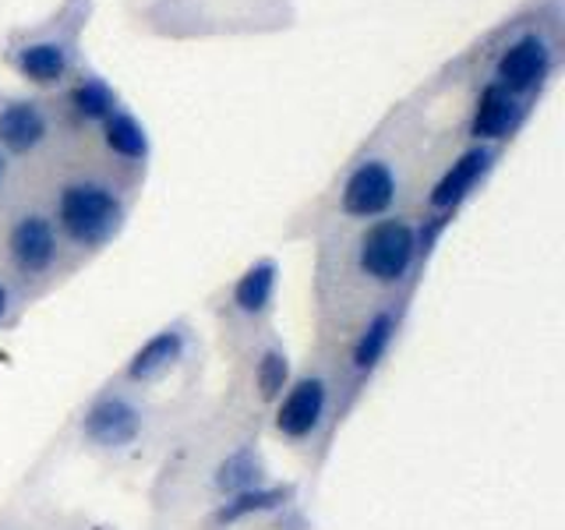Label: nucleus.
I'll return each instance as SVG.
<instances>
[{"mask_svg": "<svg viewBox=\"0 0 565 530\" xmlns=\"http://www.w3.org/2000/svg\"><path fill=\"white\" fill-rule=\"evenodd\" d=\"M53 117L40 99L11 96L0 99V152H4L14 167L35 163L53 146Z\"/></svg>", "mask_w": 565, "mask_h": 530, "instance_id": "14", "label": "nucleus"}, {"mask_svg": "<svg viewBox=\"0 0 565 530\" xmlns=\"http://www.w3.org/2000/svg\"><path fill=\"white\" fill-rule=\"evenodd\" d=\"M199 403L202 396L194 389L159 396L149 389L124 385L110 375L71 411L67 438L78 453L103 467H152Z\"/></svg>", "mask_w": 565, "mask_h": 530, "instance_id": "3", "label": "nucleus"}, {"mask_svg": "<svg viewBox=\"0 0 565 530\" xmlns=\"http://www.w3.org/2000/svg\"><path fill=\"white\" fill-rule=\"evenodd\" d=\"M279 308V262L273 255H262L247 262L244 269L223 283L209 297L212 326H216V347L230 361L244 347L262 340L265 332L276 329Z\"/></svg>", "mask_w": 565, "mask_h": 530, "instance_id": "8", "label": "nucleus"}, {"mask_svg": "<svg viewBox=\"0 0 565 530\" xmlns=\"http://www.w3.org/2000/svg\"><path fill=\"white\" fill-rule=\"evenodd\" d=\"M114 110H120L117 93L99 75H82L67 88V114L78 128H99Z\"/></svg>", "mask_w": 565, "mask_h": 530, "instance_id": "19", "label": "nucleus"}, {"mask_svg": "<svg viewBox=\"0 0 565 530\" xmlns=\"http://www.w3.org/2000/svg\"><path fill=\"white\" fill-rule=\"evenodd\" d=\"M18 188V167L11 163V159L0 152V194H8Z\"/></svg>", "mask_w": 565, "mask_h": 530, "instance_id": "22", "label": "nucleus"}, {"mask_svg": "<svg viewBox=\"0 0 565 530\" xmlns=\"http://www.w3.org/2000/svg\"><path fill=\"white\" fill-rule=\"evenodd\" d=\"M99 149H103L106 163H110L106 170L124 181V173H128V170H146L149 156H152V141H149L146 124H141L131 110H124V106H120V110H114L99 124ZM124 184H128V181H124Z\"/></svg>", "mask_w": 565, "mask_h": 530, "instance_id": "17", "label": "nucleus"}, {"mask_svg": "<svg viewBox=\"0 0 565 530\" xmlns=\"http://www.w3.org/2000/svg\"><path fill=\"white\" fill-rule=\"evenodd\" d=\"M406 199H411V159H406V149L393 146V141H371L335 177L326 199L315 205L311 220H305V230L322 237L329 230L393 216V212H406Z\"/></svg>", "mask_w": 565, "mask_h": 530, "instance_id": "6", "label": "nucleus"}, {"mask_svg": "<svg viewBox=\"0 0 565 530\" xmlns=\"http://www.w3.org/2000/svg\"><path fill=\"white\" fill-rule=\"evenodd\" d=\"M194 371H202V336L191 326L188 315H177L156 332H149L146 340L120 361L114 379L124 385L156 393L159 385H167L173 379H191Z\"/></svg>", "mask_w": 565, "mask_h": 530, "instance_id": "11", "label": "nucleus"}, {"mask_svg": "<svg viewBox=\"0 0 565 530\" xmlns=\"http://www.w3.org/2000/svg\"><path fill=\"white\" fill-rule=\"evenodd\" d=\"M25 308H29L25 294L18 290L4 273H0V332H8L11 326H18V318L25 315Z\"/></svg>", "mask_w": 565, "mask_h": 530, "instance_id": "20", "label": "nucleus"}, {"mask_svg": "<svg viewBox=\"0 0 565 530\" xmlns=\"http://www.w3.org/2000/svg\"><path fill=\"white\" fill-rule=\"evenodd\" d=\"M75 269L78 265L40 199L18 188L0 194V273L25 294L29 305L46 297Z\"/></svg>", "mask_w": 565, "mask_h": 530, "instance_id": "7", "label": "nucleus"}, {"mask_svg": "<svg viewBox=\"0 0 565 530\" xmlns=\"http://www.w3.org/2000/svg\"><path fill=\"white\" fill-rule=\"evenodd\" d=\"M265 428L223 400H202L156 459L149 485L152 530H184L205 509L273 477Z\"/></svg>", "mask_w": 565, "mask_h": 530, "instance_id": "2", "label": "nucleus"}, {"mask_svg": "<svg viewBox=\"0 0 565 530\" xmlns=\"http://www.w3.org/2000/svg\"><path fill=\"white\" fill-rule=\"evenodd\" d=\"M226 364H230V382L220 400L226 406H234V411H241L244 417L258 421L265 428V417L273 414L279 396L287 393L294 368H297L287 340H282V332L279 329L265 332L262 340L234 353Z\"/></svg>", "mask_w": 565, "mask_h": 530, "instance_id": "10", "label": "nucleus"}, {"mask_svg": "<svg viewBox=\"0 0 565 530\" xmlns=\"http://www.w3.org/2000/svg\"><path fill=\"white\" fill-rule=\"evenodd\" d=\"M502 146H481V141H470L463 152H456L435 181L428 184L420 199V212L428 216H446L456 220V212L463 209L477 191L484 188L491 170L499 167Z\"/></svg>", "mask_w": 565, "mask_h": 530, "instance_id": "13", "label": "nucleus"}, {"mask_svg": "<svg viewBox=\"0 0 565 530\" xmlns=\"http://www.w3.org/2000/svg\"><path fill=\"white\" fill-rule=\"evenodd\" d=\"M46 530H110V527L96 523L93 517H82V512H50Z\"/></svg>", "mask_w": 565, "mask_h": 530, "instance_id": "21", "label": "nucleus"}, {"mask_svg": "<svg viewBox=\"0 0 565 530\" xmlns=\"http://www.w3.org/2000/svg\"><path fill=\"white\" fill-rule=\"evenodd\" d=\"M414 297H396L371 311L364 322L353 326L340 343H335V361H340V382H343V411L347 417L358 411L367 389L393 361V353L403 340L406 318H411Z\"/></svg>", "mask_w": 565, "mask_h": 530, "instance_id": "9", "label": "nucleus"}, {"mask_svg": "<svg viewBox=\"0 0 565 530\" xmlns=\"http://www.w3.org/2000/svg\"><path fill=\"white\" fill-rule=\"evenodd\" d=\"M428 258L414 212H393L322 234L311 276L315 340L340 343L353 326L388 300L417 297Z\"/></svg>", "mask_w": 565, "mask_h": 530, "instance_id": "1", "label": "nucleus"}, {"mask_svg": "<svg viewBox=\"0 0 565 530\" xmlns=\"http://www.w3.org/2000/svg\"><path fill=\"white\" fill-rule=\"evenodd\" d=\"M343 424L347 411L335 343L311 340L308 353L294 368L287 393L279 396L273 414L265 417V438H276L282 449L305 459L311 474H318Z\"/></svg>", "mask_w": 565, "mask_h": 530, "instance_id": "4", "label": "nucleus"}, {"mask_svg": "<svg viewBox=\"0 0 565 530\" xmlns=\"http://www.w3.org/2000/svg\"><path fill=\"white\" fill-rule=\"evenodd\" d=\"M300 499V485L287 477H265V481L244 488L230 499L205 509L202 517H194L184 530H265L279 509Z\"/></svg>", "mask_w": 565, "mask_h": 530, "instance_id": "12", "label": "nucleus"}, {"mask_svg": "<svg viewBox=\"0 0 565 530\" xmlns=\"http://www.w3.org/2000/svg\"><path fill=\"white\" fill-rule=\"evenodd\" d=\"M552 71H555V46L541 32H523L499 53L491 82L502 85L509 96L530 103L544 88Z\"/></svg>", "mask_w": 565, "mask_h": 530, "instance_id": "15", "label": "nucleus"}, {"mask_svg": "<svg viewBox=\"0 0 565 530\" xmlns=\"http://www.w3.org/2000/svg\"><path fill=\"white\" fill-rule=\"evenodd\" d=\"M75 265L106 252L128 223V184L106 167H53L32 191Z\"/></svg>", "mask_w": 565, "mask_h": 530, "instance_id": "5", "label": "nucleus"}, {"mask_svg": "<svg viewBox=\"0 0 565 530\" xmlns=\"http://www.w3.org/2000/svg\"><path fill=\"white\" fill-rule=\"evenodd\" d=\"M11 61L18 75L29 78L32 85H61L71 67V35H43V40L22 43L11 50Z\"/></svg>", "mask_w": 565, "mask_h": 530, "instance_id": "18", "label": "nucleus"}, {"mask_svg": "<svg viewBox=\"0 0 565 530\" xmlns=\"http://www.w3.org/2000/svg\"><path fill=\"white\" fill-rule=\"evenodd\" d=\"M530 106L516 96H509L502 85L484 82L481 93L473 99V110L467 120V138L481 141V146H502L505 138L520 131Z\"/></svg>", "mask_w": 565, "mask_h": 530, "instance_id": "16", "label": "nucleus"}]
</instances>
